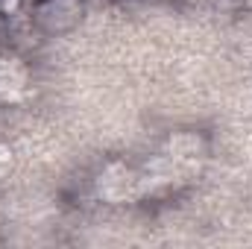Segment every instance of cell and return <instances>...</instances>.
Segmentation results:
<instances>
[{"mask_svg":"<svg viewBox=\"0 0 252 249\" xmlns=\"http://www.w3.org/2000/svg\"><path fill=\"white\" fill-rule=\"evenodd\" d=\"M30 85V73L18 59H0V100L3 103H15L27 94Z\"/></svg>","mask_w":252,"mask_h":249,"instance_id":"obj_1","label":"cell"},{"mask_svg":"<svg viewBox=\"0 0 252 249\" xmlns=\"http://www.w3.org/2000/svg\"><path fill=\"white\" fill-rule=\"evenodd\" d=\"M12 170V153H9V147H3L0 144V182L6 179V173Z\"/></svg>","mask_w":252,"mask_h":249,"instance_id":"obj_2","label":"cell"}]
</instances>
